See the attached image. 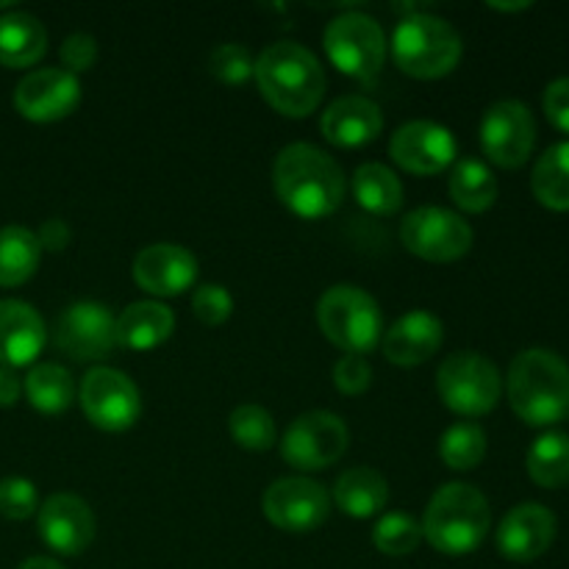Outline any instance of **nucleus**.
<instances>
[{"instance_id": "obj_1", "label": "nucleus", "mask_w": 569, "mask_h": 569, "mask_svg": "<svg viewBox=\"0 0 569 569\" xmlns=\"http://www.w3.org/2000/svg\"><path fill=\"white\" fill-rule=\"evenodd\" d=\"M272 183L278 200L300 220H326L348 192L342 167L309 142H295L278 153Z\"/></svg>"}, {"instance_id": "obj_2", "label": "nucleus", "mask_w": 569, "mask_h": 569, "mask_svg": "<svg viewBox=\"0 0 569 569\" xmlns=\"http://www.w3.org/2000/svg\"><path fill=\"white\" fill-rule=\"evenodd\" d=\"M506 392L526 426H556L569 417V365L553 350H522L509 367Z\"/></svg>"}, {"instance_id": "obj_3", "label": "nucleus", "mask_w": 569, "mask_h": 569, "mask_svg": "<svg viewBox=\"0 0 569 569\" xmlns=\"http://www.w3.org/2000/svg\"><path fill=\"white\" fill-rule=\"evenodd\" d=\"M261 98L283 117H309L326 94V72L298 42H276L256 61Z\"/></svg>"}, {"instance_id": "obj_4", "label": "nucleus", "mask_w": 569, "mask_h": 569, "mask_svg": "<svg viewBox=\"0 0 569 569\" xmlns=\"http://www.w3.org/2000/svg\"><path fill=\"white\" fill-rule=\"evenodd\" d=\"M422 539L442 556H467L481 548L492 526L489 500L470 483H448L428 503Z\"/></svg>"}, {"instance_id": "obj_5", "label": "nucleus", "mask_w": 569, "mask_h": 569, "mask_svg": "<svg viewBox=\"0 0 569 569\" xmlns=\"http://www.w3.org/2000/svg\"><path fill=\"white\" fill-rule=\"evenodd\" d=\"M395 64L411 78L433 81L456 70L461 61V37L448 20L433 14H409L392 33Z\"/></svg>"}, {"instance_id": "obj_6", "label": "nucleus", "mask_w": 569, "mask_h": 569, "mask_svg": "<svg viewBox=\"0 0 569 569\" xmlns=\"http://www.w3.org/2000/svg\"><path fill=\"white\" fill-rule=\"evenodd\" d=\"M317 322L328 342L345 350V356L370 353L383 337V317L376 298L350 283H339L322 295Z\"/></svg>"}, {"instance_id": "obj_7", "label": "nucleus", "mask_w": 569, "mask_h": 569, "mask_svg": "<svg viewBox=\"0 0 569 569\" xmlns=\"http://www.w3.org/2000/svg\"><path fill=\"white\" fill-rule=\"evenodd\" d=\"M437 392L456 415L481 417L500 403L503 378L487 356L465 350V353L448 356L439 365Z\"/></svg>"}, {"instance_id": "obj_8", "label": "nucleus", "mask_w": 569, "mask_h": 569, "mask_svg": "<svg viewBox=\"0 0 569 569\" xmlns=\"http://www.w3.org/2000/svg\"><path fill=\"white\" fill-rule=\"evenodd\" d=\"M322 44H326L331 64L359 81L376 78L387 59V37H383L381 26L361 11L333 17L322 33Z\"/></svg>"}, {"instance_id": "obj_9", "label": "nucleus", "mask_w": 569, "mask_h": 569, "mask_svg": "<svg viewBox=\"0 0 569 569\" xmlns=\"http://www.w3.org/2000/svg\"><path fill=\"white\" fill-rule=\"evenodd\" d=\"M400 242L417 259L450 264L470 253L472 228L456 211L422 206V209L406 214L403 226H400Z\"/></svg>"}, {"instance_id": "obj_10", "label": "nucleus", "mask_w": 569, "mask_h": 569, "mask_svg": "<svg viewBox=\"0 0 569 569\" xmlns=\"http://www.w3.org/2000/svg\"><path fill=\"white\" fill-rule=\"evenodd\" d=\"M350 442L348 426L331 411H309L300 415L287 428L281 442V456L289 467L303 472L326 470L337 465Z\"/></svg>"}, {"instance_id": "obj_11", "label": "nucleus", "mask_w": 569, "mask_h": 569, "mask_svg": "<svg viewBox=\"0 0 569 569\" xmlns=\"http://www.w3.org/2000/svg\"><path fill=\"white\" fill-rule=\"evenodd\" d=\"M81 409L94 428L109 433L128 431L142 415L139 389L126 372L94 367L83 376Z\"/></svg>"}, {"instance_id": "obj_12", "label": "nucleus", "mask_w": 569, "mask_h": 569, "mask_svg": "<svg viewBox=\"0 0 569 569\" xmlns=\"http://www.w3.org/2000/svg\"><path fill=\"white\" fill-rule=\"evenodd\" d=\"M537 144V122L520 100H498L481 120V148L503 170L526 164Z\"/></svg>"}, {"instance_id": "obj_13", "label": "nucleus", "mask_w": 569, "mask_h": 569, "mask_svg": "<svg viewBox=\"0 0 569 569\" xmlns=\"http://www.w3.org/2000/svg\"><path fill=\"white\" fill-rule=\"evenodd\" d=\"M117 317L106 306L81 300L59 315L53 326V345L76 361H100L117 348Z\"/></svg>"}, {"instance_id": "obj_14", "label": "nucleus", "mask_w": 569, "mask_h": 569, "mask_svg": "<svg viewBox=\"0 0 569 569\" xmlns=\"http://www.w3.org/2000/svg\"><path fill=\"white\" fill-rule=\"evenodd\" d=\"M264 517L287 533L317 531L328 520V492L311 478H281L261 498Z\"/></svg>"}, {"instance_id": "obj_15", "label": "nucleus", "mask_w": 569, "mask_h": 569, "mask_svg": "<svg viewBox=\"0 0 569 569\" xmlns=\"http://www.w3.org/2000/svg\"><path fill=\"white\" fill-rule=\"evenodd\" d=\"M389 156L411 176H439L456 161V137L439 122H406L392 133Z\"/></svg>"}, {"instance_id": "obj_16", "label": "nucleus", "mask_w": 569, "mask_h": 569, "mask_svg": "<svg viewBox=\"0 0 569 569\" xmlns=\"http://www.w3.org/2000/svg\"><path fill=\"white\" fill-rule=\"evenodd\" d=\"M81 103L78 76L67 70L28 72L14 89V109L31 122L64 120Z\"/></svg>"}, {"instance_id": "obj_17", "label": "nucleus", "mask_w": 569, "mask_h": 569, "mask_svg": "<svg viewBox=\"0 0 569 569\" xmlns=\"http://www.w3.org/2000/svg\"><path fill=\"white\" fill-rule=\"evenodd\" d=\"M37 528L53 553L78 556L92 545L94 515L76 495H50L39 509Z\"/></svg>"}, {"instance_id": "obj_18", "label": "nucleus", "mask_w": 569, "mask_h": 569, "mask_svg": "<svg viewBox=\"0 0 569 569\" xmlns=\"http://www.w3.org/2000/svg\"><path fill=\"white\" fill-rule=\"evenodd\" d=\"M556 517L542 503H520L498 526V550L503 559L528 565L550 550L556 539Z\"/></svg>"}, {"instance_id": "obj_19", "label": "nucleus", "mask_w": 569, "mask_h": 569, "mask_svg": "<svg viewBox=\"0 0 569 569\" xmlns=\"http://www.w3.org/2000/svg\"><path fill=\"white\" fill-rule=\"evenodd\" d=\"M194 278H198V259L181 244H150L133 259V281L156 298L183 295Z\"/></svg>"}, {"instance_id": "obj_20", "label": "nucleus", "mask_w": 569, "mask_h": 569, "mask_svg": "<svg viewBox=\"0 0 569 569\" xmlns=\"http://www.w3.org/2000/svg\"><path fill=\"white\" fill-rule=\"evenodd\" d=\"M48 342V328L33 306L0 300V367L20 370L37 361Z\"/></svg>"}, {"instance_id": "obj_21", "label": "nucleus", "mask_w": 569, "mask_h": 569, "mask_svg": "<svg viewBox=\"0 0 569 569\" xmlns=\"http://www.w3.org/2000/svg\"><path fill=\"white\" fill-rule=\"evenodd\" d=\"M320 128L322 137L331 144L345 150H356L376 142L378 133H381L383 128V114L370 98L345 94V98L333 100V103L322 111Z\"/></svg>"}, {"instance_id": "obj_22", "label": "nucleus", "mask_w": 569, "mask_h": 569, "mask_svg": "<svg viewBox=\"0 0 569 569\" xmlns=\"http://www.w3.org/2000/svg\"><path fill=\"white\" fill-rule=\"evenodd\" d=\"M445 326L431 311H409L383 333V356L398 367L426 365L442 348Z\"/></svg>"}, {"instance_id": "obj_23", "label": "nucleus", "mask_w": 569, "mask_h": 569, "mask_svg": "<svg viewBox=\"0 0 569 569\" xmlns=\"http://www.w3.org/2000/svg\"><path fill=\"white\" fill-rule=\"evenodd\" d=\"M176 328V317L164 303H153V300H139L131 303L114 322L117 348L128 350H156L172 337Z\"/></svg>"}, {"instance_id": "obj_24", "label": "nucleus", "mask_w": 569, "mask_h": 569, "mask_svg": "<svg viewBox=\"0 0 569 569\" xmlns=\"http://www.w3.org/2000/svg\"><path fill=\"white\" fill-rule=\"evenodd\" d=\"M48 50V31L28 11H9L0 17V64L11 70L37 64Z\"/></svg>"}, {"instance_id": "obj_25", "label": "nucleus", "mask_w": 569, "mask_h": 569, "mask_svg": "<svg viewBox=\"0 0 569 569\" xmlns=\"http://www.w3.org/2000/svg\"><path fill=\"white\" fill-rule=\"evenodd\" d=\"M333 498L337 506L353 520H370V517L381 515L383 506L389 500V483L372 467H350L342 472L333 487Z\"/></svg>"}, {"instance_id": "obj_26", "label": "nucleus", "mask_w": 569, "mask_h": 569, "mask_svg": "<svg viewBox=\"0 0 569 569\" xmlns=\"http://www.w3.org/2000/svg\"><path fill=\"white\" fill-rule=\"evenodd\" d=\"M353 198L370 214L389 217L403 206V183L389 167L367 161L353 172Z\"/></svg>"}, {"instance_id": "obj_27", "label": "nucleus", "mask_w": 569, "mask_h": 569, "mask_svg": "<svg viewBox=\"0 0 569 569\" xmlns=\"http://www.w3.org/2000/svg\"><path fill=\"white\" fill-rule=\"evenodd\" d=\"M533 198L550 211H569V139L539 156L531 176Z\"/></svg>"}, {"instance_id": "obj_28", "label": "nucleus", "mask_w": 569, "mask_h": 569, "mask_svg": "<svg viewBox=\"0 0 569 569\" xmlns=\"http://www.w3.org/2000/svg\"><path fill=\"white\" fill-rule=\"evenodd\" d=\"M42 248L37 233L22 226L0 228V287H20L37 272Z\"/></svg>"}, {"instance_id": "obj_29", "label": "nucleus", "mask_w": 569, "mask_h": 569, "mask_svg": "<svg viewBox=\"0 0 569 569\" xmlns=\"http://www.w3.org/2000/svg\"><path fill=\"white\" fill-rule=\"evenodd\" d=\"M450 198L467 214H481L492 209L498 200V178L483 161H459L450 176Z\"/></svg>"}, {"instance_id": "obj_30", "label": "nucleus", "mask_w": 569, "mask_h": 569, "mask_svg": "<svg viewBox=\"0 0 569 569\" xmlns=\"http://www.w3.org/2000/svg\"><path fill=\"white\" fill-rule=\"evenodd\" d=\"M528 476L542 489H561L569 483V433L548 431L528 450Z\"/></svg>"}, {"instance_id": "obj_31", "label": "nucleus", "mask_w": 569, "mask_h": 569, "mask_svg": "<svg viewBox=\"0 0 569 569\" xmlns=\"http://www.w3.org/2000/svg\"><path fill=\"white\" fill-rule=\"evenodd\" d=\"M22 389L28 395V403L42 415H61L70 409L72 398H76L72 376L59 365H37L28 372Z\"/></svg>"}, {"instance_id": "obj_32", "label": "nucleus", "mask_w": 569, "mask_h": 569, "mask_svg": "<svg viewBox=\"0 0 569 569\" xmlns=\"http://www.w3.org/2000/svg\"><path fill=\"white\" fill-rule=\"evenodd\" d=\"M439 456L450 470H476L487 456V433L476 422H456L439 439Z\"/></svg>"}, {"instance_id": "obj_33", "label": "nucleus", "mask_w": 569, "mask_h": 569, "mask_svg": "<svg viewBox=\"0 0 569 569\" xmlns=\"http://www.w3.org/2000/svg\"><path fill=\"white\" fill-rule=\"evenodd\" d=\"M228 428H231L233 442L244 450H253V453H264L278 442L276 420L270 417V411L256 403H244L233 409Z\"/></svg>"}, {"instance_id": "obj_34", "label": "nucleus", "mask_w": 569, "mask_h": 569, "mask_svg": "<svg viewBox=\"0 0 569 569\" xmlns=\"http://www.w3.org/2000/svg\"><path fill=\"white\" fill-rule=\"evenodd\" d=\"M420 542L422 526L415 517L403 515V511H392V515L381 517L376 531H372V545L383 556H409L420 548Z\"/></svg>"}, {"instance_id": "obj_35", "label": "nucleus", "mask_w": 569, "mask_h": 569, "mask_svg": "<svg viewBox=\"0 0 569 569\" xmlns=\"http://www.w3.org/2000/svg\"><path fill=\"white\" fill-rule=\"evenodd\" d=\"M211 72L220 78L228 87H239V83L250 81V76L256 72V61L250 59L248 48L237 42L220 44V48L211 53Z\"/></svg>"}, {"instance_id": "obj_36", "label": "nucleus", "mask_w": 569, "mask_h": 569, "mask_svg": "<svg viewBox=\"0 0 569 569\" xmlns=\"http://www.w3.org/2000/svg\"><path fill=\"white\" fill-rule=\"evenodd\" d=\"M37 511V487L28 478L11 476L0 481V515L6 520H28Z\"/></svg>"}, {"instance_id": "obj_37", "label": "nucleus", "mask_w": 569, "mask_h": 569, "mask_svg": "<svg viewBox=\"0 0 569 569\" xmlns=\"http://www.w3.org/2000/svg\"><path fill=\"white\" fill-rule=\"evenodd\" d=\"M192 311L203 326H222L233 315L231 292L226 287H220V283H206V287L194 289Z\"/></svg>"}, {"instance_id": "obj_38", "label": "nucleus", "mask_w": 569, "mask_h": 569, "mask_svg": "<svg viewBox=\"0 0 569 569\" xmlns=\"http://www.w3.org/2000/svg\"><path fill=\"white\" fill-rule=\"evenodd\" d=\"M333 383L342 395H365L372 383V367L365 356H342L333 367Z\"/></svg>"}, {"instance_id": "obj_39", "label": "nucleus", "mask_w": 569, "mask_h": 569, "mask_svg": "<svg viewBox=\"0 0 569 569\" xmlns=\"http://www.w3.org/2000/svg\"><path fill=\"white\" fill-rule=\"evenodd\" d=\"M61 61H64L67 72H87L98 61V42L89 33H70L61 44Z\"/></svg>"}, {"instance_id": "obj_40", "label": "nucleus", "mask_w": 569, "mask_h": 569, "mask_svg": "<svg viewBox=\"0 0 569 569\" xmlns=\"http://www.w3.org/2000/svg\"><path fill=\"white\" fill-rule=\"evenodd\" d=\"M542 109L556 131L569 133V78H556L553 83H548L542 98Z\"/></svg>"}, {"instance_id": "obj_41", "label": "nucleus", "mask_w": 569, "mask_h": 569, "mask_svg": "<svg viewBox=\"0 0 569 569\" xmlns=\"http://www.w3.org/2000/svg\"><path fill=\"white\" fill-rule=\"evenodd\" d=\"M37 239H39V248L59 253V250H64L67 244H70L72 233H70V226H67L64 220H48L42 228H39Z\"/></svg>"}, {"instance_id": "obj_42", "label": "nucleus", "mask_w": 569, "mask_h": 569, "mask_svg": "<svg viewBox=\"0 0 569 569\" xmlns=\"http://www.w3.org/2000/svg\"><path fill=\"white\" fill-rule=\"evenodd\" d=\"M22 381L17 378V370L11 367H0V409H9L20 400Z\"/></svg>"}, {"instance_id": "obj_43", "label": "nucleus", "mask_w": 569, "mask_h": 569, "mask_svg": "<svg viewBox=\"0 0 569 569\" xmlns=\"http://www.w3.org/2000/svg\"><path fill=\"white\" fill-rule=\"evenodd\" d=\"M17 569H64L59 565V561H53V559H42V556H37V559H28V561H22L20 567Z\"/></svg>"}, {"instance_id": "obj_44", "label": "nucleus", "mask_w": 569, "mask_h": 569, "mask_svg": "<svg viewBox=\"0 0 569 569\" xmlns=\"http://www.w3.org/2000/svg\"><path fill=\"white\" fill-rule=\"evenodd\" d=\"M489 9H495V11H526V9H531V3H489Z\"/></svg>"}]
</instances>
